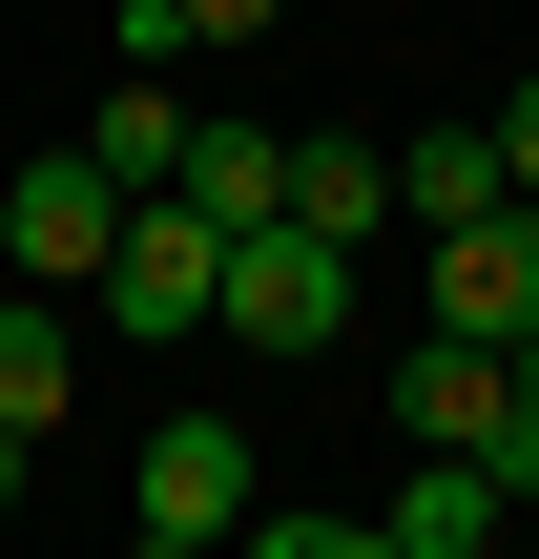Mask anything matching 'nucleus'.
<instances>
[{
  "label": "nucleus",
  "mask_w": 539,
  "mask_h": 559,
  "mask_svg": "<svg viewBox=\"0 0 539 559\" xmlns=\"http://www.w3.org/2000/svg\"><path fill=\"white\" fill-rule=\"evenodd\" d=\"M499 519H519V477H499V456H415L374 539H395V559H478V539H499Z\"/></svg>",
  "instance_id": "6e6552de"
},
{
  "label": "nucleus",
  "mask_w": 539,
  "mask_h": 559,
  "mask_svg": "<svg viewBox=\"0 0 539 559\" xmlns=\"http://www.w3.org/2000/svg\"><path fill=\"white\" fill-rule=\"evenodd\" d=\"M436 332H478V353H519V332H539V207L436 228Z\"/></svg>",
  "instance_id": "39448f33"
},
{
  "label": "nucleus",
  "mask_w": 539,
  "mask_h": 559,
  "mask_svg": "<svg viewBox=\"0 0 539 559\" xmlns=\"http://www.w3.org/2000/svg\"><path fill=\"white\" fill-rule=\"evenodd\" d=\"M395 415H415V456H499V477L539 498V394H519V353L415 332V353H395Z\"/></svg>",
  "instance_id": "f03ea898"
},
{
  "label": "nucleus",
  "mask_w": 539,
  "mask_h": 559,
  "mask_svg": "<svg viewBox=\"0 0 539 559\" xmlns=\"http://www.w3.org/2000/svg\"><path fill=\"white\" fill-rule=\"evenodd\" d=\"M208 332H249V353H332V332H353V249L291 228V207L229 228V311H208Z\"/></svg>",
  "instance_id": "7ed1b4c3"
},
{
  "label": "nucleus",
  "mask_w": 539,
  "mask_h": 559,
  "mask_svg": "<svg viewBox=\"0 0 539 559\" xmlns=\"http://www.w3.org/2000/svg\"><path fill=\"white\" fill-rule=\"evenodd\" d=\"M499 187H519V207H539V83H519V104H499Z\"/></svg>",
  "instance_id": "dca6fc26"
},
{
  "label": "nucleus",
  "mask_w": 539,
  "mask_h": 559,
  "mask_svg": "<svg viewBox=\"0 0 539 559\" xmlns=\"http://www.w3.org/2000/svg\"><path fill=\"white\" fill-rule=\"evenodd\" d=\"M145 519L166 539H249V436L229 415H145Z\"/></svg>",
  "instance_id": "423d86ee"
},
{
  "label": "nucleus",
  "mask_w": 539,
  "mask_h": 559,
  "mask_svg": "<svg viewBox=\"0 0 539 559\" xmlns=\"http://www.w3.org/2000/svg\"><path fill=\"white\" fill-rule=\"evenodd\" d=\"M125 559H229V539H166V519H145V539H125Z\"/></svg>",
  "instance_id": "f3484780"
},
{
  "label": "nucleus",
  "mask_w": 539,
  "mask_h": 559,
  "mask_svg": "<svg viewBox=\"0 0 539 559\" xmlns=\"http://www.w3.org/2000/svg\"><path fill=\"white\" fill-rule=\"evenodd\" d=\"M291 228H332V249H374V228H395V145H353V124H312V145H291Z\"/></svg>",
  "instance_id": "9d476101"
},
{
  "label": "nucleus",
  "mask_w": 539,
  "mask_h": 559,
  "mask_svg": "<svg viewBox=\"0 0 539 559\" xmlns=\"http://www.w3.org/2000/svg\"><path fill=\"white\" fill-rule=\"evenodd\" d=\"M104 62H145V83H187L208 41H187V0H125V21H104Z\"/></svg>",
  "instance_id": "4468645a"
},
{
  "label": "nucleus",
  "mask_w": 539,
  "mask_h": 559,
  "mask_svg": "<svg viewBox=\"0 0 539 559\" xmlns=\"http://www.w3.org/2000/svg\"><path fill=\"white\" fill-rule=\"evenodd\" d=\"M519 394H539V332H519Z\"/></svg>",
  "instance_id": "6ab92c4d"
},
{
  "label": "nucleus",
  "mask_w": 539,
  "mask_h": 559,
  "mask_svg": "<svg viewBox=\"0 0 539 559\" xmlns=\"http://www.w3.org/2000/svg\"><path fill=\"white\" fill-rule=\"evenodd\" d=\"M0 519H21V436H0Z\"/></svg>",
  "instance_id": "a211bd4d"
},
{
  "label": "nucleus",
  "mask_w": 539,
  "mask_h": 559,
  "mask_svg": "<svg viewBox=\"0 0 539 559\" xmlns=\"http://www.w3.org/2000/svg\"><path fill=\"white\" fill-rule=\"evenodd\" d=\"M83 166H104V187L145 207V187L187 166V83H145V62H104V104H83Z\"/></svg>",
  "instance_id": "1a4fd4ad"
},
{
  "label": "nucleus",
  "mask_w": 539,
  "mask_h": 559,
  "mask_svg": "<svg viewBox=\"0 0 539 559\" xmlns=\"http://www.w3.org/2000/svg\"><path fill=\"white\" fill-rule=\"evenodd\" d=\"M166 187H187L208 228H270V207H291V145H270L249 104H187V166H166Z\"/></svg>",
  "instance_id": "0eeeda50"
},
{
  "label": "nucleus",
  "mask_w": 539,
  "mask_h": 559,
  "mask_svg": "<svg viewBox=\"0 0 539 559\" xmlns=\"http://www.w3.org/2000/svg\"><path fill=\"white\" fill-rule=\"evenodd\" d=\"M0 436H21V456L62 436V290H21V311H0Z\"/></svg>",
  "instance_id": "f8f14e48"
},
{
  "label": "nucleus",
  "mask_w": 539,
  "mask_h": 559,
  "mask_svg": "<svg viewBox=\"0 0 539 559\" xmlns=\"http://www.w3.org/2000/svg\"><path fill=\"white\" fill-rule=\"evenodd\" d=\"M229 559H395V539H374V519H270V498H249V539H229Z\"/></svg>",
  "instance_id": "ddd939ff"
},
{
  "label": "nucleus",
  "mask_w": 539,
  "mask_h": 559,
  "mask_svg": "<svg viewBox=\"0 0 539 559\" xmlns=\"http://www.w3.org/2000/svg\"><path fill=\"white\" fill-rule=\"evenodd\" d=\"M478 559H499V539H478Z\"/></svg>",
  "instance_id": "aec40b11"
},
{
  "label": "nucleus",
  "mask_w": 539,
  "mask_h": 559,
  "mask_svg": "<svg viewBox=\"0 0 539 559\" xmlns=\"http://www.w3.org/2000/svg\"><path fill=\"white\" fill-rule=\"evenodd\" d=\"M270 21H291V0H187V41H208V62H229V41H270Z\"/></svg>",
  "instance_id": "2eb2a0df"
},
{
  "label": "nucleus",
  "mask_w": 539,
  "mask_h": 559,
  "mask_svg": "<svg viewBox=\"0 0 539 559\" xmlns=\"http://www.w3.org/2000/svg\"><path fill=\"white\" fill-rule=\"evenodd\" d=\"M83 311H104L125 353H187V332L229 311V228H208L187 187H145V207H125V249L83 270Z\"/></svg>",
  "instance_id": "f257e3e1"
},
{
  "label": "nucleus",
  "mask_w": 539,
  "mask_h": 559,
  "mask_svg": "<svg viewBox=\"0 0 539 559\" xmlns=\"http://www.w3.org/2000/svg\"><path fill=\"white\" fill-rule=\"evenodd\" d=\"M104 249H125V187H104L83 145H42V166L0 187V270H21V290H83Z\"/></svg>",
  "instance_id": "20e7f679"
},
{
  "label": "nucleus",
  "mask_w": 539,
  "mask_h": 559,
  "mask_svg": "<svg viewBox=\"0 0 539 559\" xmlns=\"http://www.w3.org/2000/svg\"><path fill=\"white\" fill-rule=\"evenodd\" d=\"M395 207H415V228H478V207H519V187H499V124H415V145H395Z\"/></svg>",
  "instance_id": "9b49d317"
}]
</instances>
